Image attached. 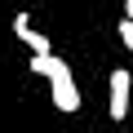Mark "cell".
<instances>
[{"label": "cell", "instance_id": "cell-1", "mask_svg": "<svg viewBox=\"0 0 133 133\" xmlns=\"http://www.w3.org/2000/svg\"><path fill=\"white\" fill-rule=\"evenodd\" d=\"M31 71L49 80V98L58 111H80V89H76V76H71V66H66L58 53H31Z\"/></svg>", "mask_w": 133, "mask_h": 133}, {"label": "cell", "instance_id": "cell-2", "mask_svg": "<svg viewBox=\"0 0 133 133\" xmlns=\"http://www.w3.org/2000/svg\"><path fill=\"white\" fill-rule=\"evenodd\" d=\"M107 84H111V107H107V111H111V120H124V115H129V93H133V76L124 71V66H115Z\"/></svg>", "mask_w": 133, "mask_h": 133}, {"label": "cell", "instance_id": "cell-3", "mask_svg": "<svg viewBox=\"0 0 133 133\" xmlns=\"http://www.w3.org/2000/svg\"><path fill=\"white\" fill-rule=\"evenodd\" d=\"M14 36H18L31 53H53V49H49V36H40V31L31 27V14H18V18H14Z\"/></svg>", "mask_w": 133, "mask_h": 133}, {"label": "cell", "instance_id": "cell-4", "mask_svg": "<svg viewBox=\"0 0 133 133\" xmlns=\"http://www.w3.org/2000/svg\"><path fill=\"white\" fill-rule=\"evenodd\" d=\"M120 44H124V49H129V58H133V22H129V18L120 22Z\"/></svg>", "mask_w": 133, "mask_h": 133}, {"label": "cell", "instance_id": "cell-5", "mask_svg": "<svg viewBox=\"0 0 133 133\" xmlns=\"http://www.w3.org/2000/svg\"><path fill=\"white\" fill-rule=\"evenodd\" d=\"M124 18H129V22H133V0H124Z\"/></svg>", "mask_w": 133, "mask_h": 133}]
</instances>
